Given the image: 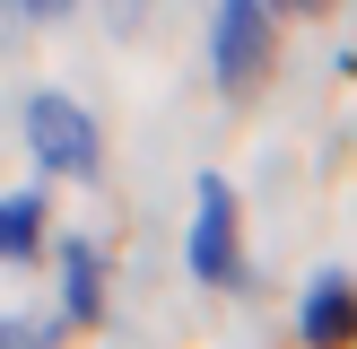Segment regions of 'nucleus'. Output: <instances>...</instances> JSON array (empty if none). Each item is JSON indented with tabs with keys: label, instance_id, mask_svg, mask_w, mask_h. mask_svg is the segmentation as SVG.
Segmentation results:
<instances>
[{
	"label": "nucleus",
	"instance_id": "0eeeda50",
	"mask_svg": "<svg viewBox=\"0 0 357 349\" xmlns=\"http://www.w3.org/2000/svg\"><path fill=\"white\" fill-rule=\"evenodd\" d=\"M139 17H149V0H105V27L114 35H139Z\"/></svg>",
	"mask_w": 357,
	"mask_h": 349
},
{
	"label": "nucleus",
	"instance_id": "39448f33",
	"mask_svg": "<svg viewBox=\"0 0 357 349\" xmlns=\"http://www.w3.org/2000/svg\"><path fill=\"white\" fill-rule=\"evenodd\" d=\"M96 314H105V271H96V253L70 236V244H61V323L87 332Z\"/></svg>",
	"mask_w": 357,
	"mask_h": 349
},
{
	"label": "nucleus",
	"instance_id": "f03ea898",
	"mask_svg": "<svg viewBox=\"0 0 357 349\" xmlns=\"http://www.w3.org/2000/svg\"><path fill=\"white\" fill-rule=\"evenodd\" d=\"M271 0H218V27H209V79L227 87V96H253L261 70H271Z\"/></svg>",
	"mask_w": 357,
	"mask_h": 349
},
{
	"label": "nucleus",
	"instance_id": "423d86ee",
	"mask_svg": "<svg viewBox=\"0 0 357 349\" xmlns=\"http://www.w3.org/2000/svg\"><path fill=\"white\" fill-rule=\"evenodd\" d=\"M35 244H44V192H9V201H0V253L26 262Z\"/></svg>",
	"mask_w": 357,
	"mask_h": 349
},
{
	"label": "nucleus",
	"instance_id": "1a4fd4ad",
	"mask_svg": "<svg viewBox=\"0 0 357 349\" xmlns=\"http://www.w3.org/2000/svg\"><path fill=\"white\" fill-rule=\"evenodd\" d=\"M271 9H296V17H314V9H331V0H271Z\"/></svg>",
	"mask_w": 357,
	"mask_h": 349
},
{
	"label": "nucleus",
	"instance_id": "20e7f679",
	"mask_svg": "<svg viewBox=\"0 0 357 349\" xmlns=\"http://www.w3.org/2000/svg\"><path fill=\"white\" fill-rule=\"evenodd\" d=\"M296 332H305V349H349V341H357V279H340V271L314 279Z\"/></svg>",
	"mask_w": 357,
	"mask_h": 349
},
{
	"label": "nucleus",
	"instance_id": "7ed1b4c3",
	"mask_svg": "<svg viewBox=\"0 0 357 349\" xmlns=\"http://www.w3.org/2000/svg\"><path fill=\"white\" fill-rule=\"evenodd\" d=\"M192 279L209 288H244V244H236V184L227 174H201L192 184Z\"/></svg>",
	"mask_w": 357,
	"mask_h": 349
},
{
	"label": "nucleus",
	"instance_id": "6e6552de",
	"mask_svg": "<svg viewBox=\"0 0 357 349\" xmlns=\"http://www.w3.org/2000/svg\"><path fill=\"white\" fill-rule=\"evenodd\" d=\"M17 17H35V27H44V17H70V0H9Z\"/></svg>",
	"mask_w": 357,
	"mask_h": 349
},
{
	"label": "nucleus",
	"instance_id": "f257e3e1",
	"mask_svg": "<svg viewBox=\"0 0 357 349\" xmlns=\"http://www.w3.org/2000/svg\"><path fill=\"white\" fill-rule=\"evenodd\" d=\"M26 149H35V166L44 174H70V184H87V174L105 166V131L87 122V105H70V96H26Z\"/></svg>",
	"mask_w": 357,
	"mask_h": 349
}]
</instances>
